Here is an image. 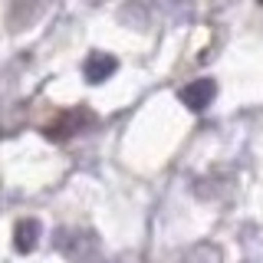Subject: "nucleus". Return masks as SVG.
<instances>
[{"instance_id": "nucleus-3", "label": "nucleus", "mask_w": 263, "mask_h": 263, "mask_svg": "<svg viewBox=\"0 0 263 263\" xmlns=\"http://www.w3.org/2000/svg\"><path fill=\"white\" fill-rule=\"evenodd\" d=\"M115 69H119V60H115V56H105V53H92V56L86 60V66H82V72H86V82H92V86L105 82Z\"/></svg>"}, {"instance_id": "nucleus-2", "label": "nucleus", "mask_w": 263, "mask_h": 263, "mask_svg": "<svg viewBox=\"0 0 263 263\" xmlns=\"http://www.w3.org/2000/svg\"><path fill=\"white\" fill-rule=\"evenodd\" d=\"M214 96H217V82L214 79H197V82L181 89V102H184L191 112H204L214 102Z\"/></svg>"}, {"instance_id": "nucleus-6", "label": "nucleus", "mask_w": 263, "mask_h": 263, "mask_svg": "<svg viewBox=\"0 0 263 263\" xmlns=\"http://www.w3.org/2000/svg\"><path fill=\"white\" fill-rule=\"evenodd\" d=\"M260 4H263V0H260Z\"/></svg>"}, {"instance_id": "nucleus-5", "label": "nucleus", "mask_w": 263, "mask_h": 263, "mask_svg": "<svg viewBox=\"0 0 263 263\" xmlns=\"http://www.w3.org/2000/svg\"><path fill=\"white\" fill-rule=\"evenodd\" d=\"M86 122H89V115L82 112V109H76V112H66V115H63V122H60V125H56L53 132H49V135H53L56 142H66V138H69V135H76V132H79L82 125H86Z\"/></svg>"}, {"instance_id": "nucleus-4", "label": "nucleus", "mask_w": 263, "mask_h": 263, "mask_svg": "<svg viewBox=\"0 0 263 263\" xmlns=\"http://www.w3.org/2000/svg\"><path fill=\"white\" fill-rule=\"evenodd\" d=\"M36 240H40V220L27 217V220H20V224L13 227V247H16V253H30L33 247H36Z\"/></svg>"}, {"instance_id": "nucleus-1", "label": "nucleus", "mask_w": 263, "mask_h": 263, "mask_svg": "<svg viewBox=\"0 0 263 263\" xmlns=\"http://www.w3.org/2000/svg\"><path fill=\"white\" fill-rule=\"evenodd\" d=\"M43 4H46V0H10V7H7V27H10L13 33L27 30L30 23L40 16Z\"/></svg>"}]
</instances>
